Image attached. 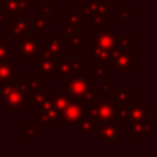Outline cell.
Returning a JSON list of instances; mask_svg holds the SVG:
<instances>
[{"instance_id":"obj_1","label":"cell","mask_w":157,"mask_h":157,"mask_svg":"<svg viewBox=\"0 0 157 157\" xmlns=\"http://www.w3.org/2000/svg\"><path fill=\"white\" fill-rule=\"evenodd\" d=\"M61 80V88L66 91L71 101L87 104H93L96 102V92L91 87V80L86 78L83 74H74Z\"/></svg>"},{"instance_id":"obj_2","label":"cell","mask_w":157,"mask_h":157,"mask_svg":"<svg viewBox=\"0 0 157 157\" xmlns=\"http://www.w3.org/2000/svg\"><path fill=\"white\" fill-rule=\"evenodd\" d=\"M33 118L34 124L42 130V129H52L54 124H61V113L54 107L52 97L42 105L33 107Z\"/></svg>"},{"instance_id":"obj_3","label":"cell","mask_w":157,"mask_h":157,"mask_svg":"<svg viewBox=\"0 0 157 157\" xmlns=\"http://www.w3.org/2000/svg\"><path fill=\"white\" fill-rule=\"evenodd\" d=\"M124 134V130L114 120L98 123L93 131L96 141H99L102 146H118V137Z\"/></svg>"},{"instance_id":"obj_4","label":"cell","mask_w":157,"mask_h":157,"mask_svg":"<svg viewBox=\"0 0 157 157\" xmlns=\"http://www.w3.org/2000/svg\"><path fill=\"white\" fill-rule=\"evenodd\" d=\"M43 49L44 45L39 44V42L34 38V34L28 33L27 36L18 39L17 56L22 59L23 63H33L39 55H42Z\"/></svg>"},{"instance_id":"obj_5","label":"cell","mask_w":157,"mask_h":157,"mask_svg":"<svg viewBox=\"0 0 157 157\" xmlns=\"http://www.w3.org/2000/svg\"><path fill=\"white\" fill-rule=\"evenodd\" d=\"M110 53V61H109V69H112L113 74H129L130 70L135 66L134 61V54L121 50L118 48H114Z\"/></svg>"},{"instance_id":"obj_6","label":"cell","mask_w":157,"mask_h":157,"mask_svg":"<svg viewBox=\"0 0 157 157\" xmlns=\"http://www.w3.org/2000/svg\"><path fill=\"white\" fill-rule=\"evenodd\" d=\"M17 88L9 94L2 96L0 101V107L5 108L7 113H22L23 107V98L28 93V91L23 87V85L17 80Z\"/></svg>"},{"instance_id":"obj_7","label":"cell","mask_w":157,"mask_h":157,"mask_svg":"<svg viewBox=\"0 0 157 157\" xmlns=\"http://www.w3.org/2000/svg\"><path fill=\"white\" fill-rule=\"evenodd\" d=\"M92 104L77 102V101H69L64 110L61 112V119L63 123H69V124H75L83 119L85 117L88 115V110Z\"/></svg>"},{"instance_id":"obj_8","label":"cell","mask_w":157,"mask_h":157,"mask_svg":"<svg viewBox=\"0 0 157 157\" xmlns=\"http://www.w3.org/2000/svg\"><path fill=\"white\" fill-rule=\"evenodd\" d=\"M114 114L115 105L112 103V101H96L88 110V115L93 118L97 124L114 120Z\"/></svg>"},{"instance_id":"obj_9","label":"cell","mask_w":157,"mask_h":157,"mask_svg":"<svg viewBox=\"0 0 157 157\" xmlns=\"http://www.w3.org/2000/svg\"><path fill=\"white\" fill-rule=\"evenodd\" d=\"M55 55H48V54H42L39 55L34 61H33V72L50 80L56 78V72H55V63H56Z\"/></svg>"},{"instance_id":"obj_10","label":"cell","mask_w":157,"mask_h":157,"mask_svg":"<svg viewBox=\"0 0 157 157\" xmlns=\"http://www.w3.org/2000/svg\"><path fill=\"white\" fill-rule=\"evenodd\" d=\"M33 27V17H18L11 18L10 22L6 23V33L11 36L13 40H18L22 37L29 33V29Z\"/></svg>"},{"instance_id":"obj_11","label":"cell","mask_w":157,"mask_h":157,"mask_svg":"<svg viewBox=\"0 0 157 157\" xmlns=\"http://www.w3.org/2000/svg\"><path fill=\"white\" fill-rule=\"evenodd\" d=\"M34 0H0V10H2L7 18L22 17L29 7H33Z\"/></svg>"},{"instance_id":"obj_12","label":"cell","mask_w":157,"mask_h":157,"mask_svg":"<svg viewBox=\"0 0 157 157\" xmlns=\"http://www.w3.org/2000/svg\"><path fill=\"white\" fill-rule=\"evenodd\" d=\"M128 131L131 136H134V139L136 141H144L146 140L147 136H150L152 134L153 130L157 129V124L150 121H129L128 123Z\"/></svg>"},{"instance_id":"obj_13","label":"cell","mask_w":157,"mask_h":157,"mask_svg":"<svg viewBox=\"0 0 157 157\" xmlns=\"http://www.w3.org/2000/svg\"><path fill=\"white\" fill-rule=\"evenodd\" d=\"M63 33H44V49L42 54H48V55H55L59 56L63 54Z\"/></svg>"},{"instance_id":"obj_14","label":"cell","mask_w":157,"mask_h":157,"mask_svg":"<svg viewBox=\"0 0 157 157\" xmlns=\"http://www.w3.org/2000/svg\"><path fill=\"white\" fill-rule=\"evenodd\" d=\"M90 61L93 64H97V65H104L107 67L109 66L110 53H109V50L101 47L96 42V39L90 40Z\"/></svg>"},{"instance_id":"obj_15","label":"cell","mask_w":157,"mask_h":157,"mask_svg":"<svg viewBox=\"0 0 157 157\" xmlns=\"http://www.w3.org/2000/svg\"><path fill=\"white\" fill-rule=\"evenodd\" d=\"M110 96H112V103L115 107L123 104H130L135 101V90L125 88L123 83H119L118 88L112 90Z\"/></svg>"},{"instance_id":"obj_16","label":"cell","mask_w":157,"mask_h":157,"mask_svg":"<svg viewBox=\"0 0 157 157\" xmlns=\"http://www.w3.org/2000/svg\"><path fill=\"white\" fill-rule=\"evenodd\" d=\"M131 108H132V112H131V119L130 121H152L151 118H152V109L151 107H148L146 104L145 101H134L131 103Z\"/></svg>"},{"instance_id":"obj_17","label":"cell","mask_w":157,"mask_h":157,"mask_svg":"<svg viewBox=\"0 0 157 157\" xmlns=\"http://www.w3.org/2000/svg\"><path fill=\"white\" fill-rule=\"evenodd\" d=\"M64 52H83L85 50V34L76 32L72 34H64L63 38Z\"/></svg>"},{"instance_id":"obj_18","label":"cell","mask_w":157,"mask_h":157,"mask_svg":"<svg viewBox=\"0 0 157 157\" xmlns=\"http://www.w3.org/2000/svg\"><path fill=\"white\" fill-rule=\"evenodd\" d=\"M94 36H96V42L104 49L110 52L114 48H117V36L107 27L94 29Z\"/></svg>"},{"instance_id":"obj_19","label":"cell","mask_w":157,"mask_h":157,"mask_svg":"<svg viewBox=\"0 0 157 157\" xmlns=\"http://www.w3.org/2000/svg\"><path fill=\"white\" fill-rule=\"evenodd\" d=\"M18 80V70L12 61H0V83H13Z\"/></svg>"},{"instance_id":"obj_20","label":"cell","mask_w":157,"mask_h":157,"mask_svg":"<svg viewBox=\"0 0 157 157\" xmlns=\"http://www.w3.org/2000/svg\"><path fill=\"white\" fill-rule=\"evenodd\" d=\"M61 27L63 29L65 28H76V29H82L85 28V17L80 11H72L65 17L61 18Z\"/></svg>"},{"instance_id":"obj_21","label":"cell","mask_w":157,"mask_h":157,"mask_svg":"<svg viewBox=\"0 0 157 157\" xmlns=\"http://www.w3.org/2000/svg\"><path fill=\"white\" fill-rule=\"evenodd\" d=\"M52 28V18L50 16H44L40 11H36L33 13V34H44L47 29Z\"/></svg>"},{"instance_id":"obj_22","label":"cell","mask_w":157,"mask_h":157,"mask_svg":"<svg viewBox=\"0 0 157 157\" xmlns=\"http://www.w3.org/2000/svg\"><path fill=\"white\" fill-rule=\"evenodd\" d=\"M117 45L119 49L135 54V34L120 33L117 36Z\"/></svg>"},{"instance_id":"obj_23","label":"cell","mask_w":157,"mask_h":157,"mask_svg":"<svg viewBox=\"0 0 157 157\" xmlns=\"http://www.w3.org/2000/svg\"><path fill=\"white\" fill-rule=\"evenodd\" d=\"M96 125L97 123L94 121L93 118H91L90 115L85 117L83 119H81L80 121L72 124V129L75 130H78V134L80 135H93V131L96 129Z\"/></svg>"},{"instance_id":"obj_24","label":"cell","mask_w":157,"mask_h":157,"mask_svg":"<svg viewBox=\"0 0 157 157\" xmlns=\"http://www.w3.org/2000/svg\"><path fill=\"white\" fill-rule=\"evenodd\" d=\"M131 103L130 104H123L115 107V114H114V121L118 124H128L131 119Z\"/></svg>"},{"instance_id":"obj_25","label":"cell","mask_w":157,"mask_h":157,"mask_svg":"<svg viewBox=\"0 0 157 157\" xmlns=\"http://www.w3.org/2000/svg\"><path fill=\"white\" fill-rule=\"evenodd\" d=\"M77 7H78V11L82 13V16L85 18H91V17L98 15L99 0H88L83 4H80Z\"/></svg>"},{"instance_id":"obj_26","label":"cell","mask_w":157,"mask_h":157,"mask_svg":"<svg viewBox=\"0 0 157 157\" xmlns=\"http://www.w3.org/2000/svg\"><path fill=\"white\" fill-rule=\"evenodd\" d=\"M55 72H56V78H64V77H67V76L72 75V71H71L70 65L67 63V59L63 54L56 58Z\"/></svg>"},{"instance_id":"obj_27","label":"cell","mask_w":157,"mask_h":157,"mask_svg":"<svg viewBox=\"0 0 157 157\" xmlns=\"http://www.w3.org/2000/svg\"><path fill=\"white\" fill-rule=\"evenodd\" d=\"M18 81L31 93H34L39 90L45 88V78L42 76H39V78H18Z\"/></svg>"},{"instance_id":"obj_28","label":"cell","mask_w":157,"mask_h":157,"mask_svg":"<svg viewBox=\"0 0 157 157\" xmlns=\"http://www.w3.org/2000/svg\"><path fill=\"white\" fill-rule=\"evenodd\" d=\"M52 101H53L54 107L61 113L64 110V108L66 107V104L69 103L70 98H69V94L66 93V91H64L61 88V90H58L54 93V96H52Z\"/></svg>"},{"instance_id":"obj_29","label":"cell","mask_w":157,"mask_h":157,"mask_svg":"<svg viewBox=\"0 0 157 157\" xmlns=\"http://www.w3.org/2000/svg\"><path fill=\"white\" fill-rule=\"evenodd\" d=\"M22 128L25 131L22 135L23 141H33L36 139V136H38L40 134V129L34 123H23Z\"/></svg>"},{"instance_id":"obj_30","label":"cell","mask_w":157,"mask_h":157,"mask_svg":"<svg viewBox=\"0 0 157 157\" xmlns=\"http://www.w3.org/2000/svg\"><path fill=\"white\" fill-rule=\"evenodd\" d=\"M66 59L72 71V75L85 72V58L83 56H66Z\"/></svg>"},{"instance_id":"obj_31","label":"cell","mask_w":157,"mask_h":157,"mask_svg":"<svg viewBox=\"0 0 157 157\" xmlns=\"http://www.w3.org/2000/svg\"><path fill=\"white\" fill-rule=\"evenodd\" d=\"M50 97H52V91L48 88H43V90H39V91L32 93L33 107H39V105L44 104Z\"/></svg>"},{"instance_id":"obj_32","label":"cell","mask_w":157,"mask_h":157,"mask_svg":"<svg viewBox=\"0 0 157 157\" xmlns=\"http://www.w3.org/2000/svg\"><path fill=\"white\" fill-rule=\"evenodd\" d=\"M135 17V12L130 10L129 6L118 7V23H129L130 18Z\"/></svg>"},{"instance_id":"obj_33","label":"cell","mask_w":157,"mask_h":157,"mask_svg":"<svg viewBox=\"0 0 157 157\" xmlns=\"http://www.w3.org/2000/svg\"><path fill=\"white\" fill-rule=\"evenodd\" d=\"M12 61V47L5 39H0V61Z\"/></svg>"},{"instance_id":"obj_34","label":"cell","mask_w":157,"mask_h":157,"mask_svg":"<svg viewBox=\"0 0 157 157\" xmlns=\"http://www.w3.org/2000/svg\"><path fill=\"white\" fill-rule=\"evenodd\" d=\"M91 22H90V28L91 29H97V28H104L107 27V21L108 18L104 16V15H96L93 17L90 18Z\"/></svg>"},{"instance_id":"obj_35","label":"cell","mask_w":157,"mask_h":157,"mask_svg":"<svg viewBox=\"0 0 157 157\" xmlns=\"http://www.w3.org/2000/svg\"><path fill=\"white\" fill-rule=\"evenodd\" d=\"M99 15H104L107 18L113 17V1L99 0Z\"/></svg>"},{"instance_id":"obj_36","label":"cell","mask_w":157,"mask_h":157,"mask_svg":"<svg viewBox=\"0 0 157 157\" xmlns=\"http://www.w3.org/2000/svg\"><path fill=\"white\" fill-rule=\"evenodd\" d=\"M112 86H113V80L112 78H101V94L103 97L105 96H110V92H112Z\"/></svg>"},{"instance_id":"obj_37","label":"cell","mask_w":157,"mask_h":157,"mask_svg":"<svg viewBox=\"0 0 157 157\" xmlns=\"http://www.w3.org/2000/svg\"><path fill=\"white\" fill-rule=\"evenodd\" d=\"M107 69L108 67L104 66V65H97L96 64V66L90 69V74L97 76L98 78H105V77H108L107 76Z\"/></svg>"},{"instance_id":"obj_38","label":"cell","mask_w":157,"mask_h":157,"mask_svg":"<svg viewBox=\"0 0 157 157\" xmlns=\"http://www.w3.org/2000/svg\"><path fill=\"white\" fill-rule=\"evenodd\" d=\"M17 82H13V83H0V97L5 96V94H9L10 92L15 91L17 88Z\"/></svg>"},{"instance_id":"obj_39","label":"cell","mask_w":157,"mask_h":157,"mask_svg":"<svg viewBox=\"0 0 157 157\" xmlns=\"http://www.w3.org/2000/svg\"><path fill=\"white\" fill-rule=\"evenodd\" d=\"M56 11V6H52V5H44L40 6V13L44 16H50L52 13H54Z\"/></svg>"},{"instance_id":"obj_40","label":"cell","mask_w":157,"mask_h":157,"mask_svg":"<svg viewBox=\"0 0 157 157\" xmlns=\"http://www.w3.org/2000/svg\"><path fill=\"white\" fill-rule=\"evenodd\" d=\"M39 2V6H44V5H52V6H56V0H34Z\"/></svg>"},{"instance_id":"obj_41","label":"cell","mask_w":157,"mask_h":157,"mask_svg":"<svg viewBox=\"0 0 157 157\" xmlns=\"http://www.w3.org/2000/svg\"><path fill=\"white\" fill-rule=\"evenodd\" d=\"M7 18V16H6V13L2 11V10H0V23H2V22H5V20Z\"/></svg>"},{"instance_id":"obj_42","label":"cell","mask_w":157,"mask_h":157,"mask_svg":"<svg viewBox=\"0 0 157 157\" xmlns=\"http://www.w3.org/2000/svg\"><path fill=\"white\" fill-rule=\"evenodd\" d=\"M86 1H88V0H72V5H74L75 7H77L80 4H83V2H86Z\"/></svg>"},{"instance_id":"obj_43","label":"cell","mask_w":157,"mask_h":157,"mask_svg":"<svg viewBox=\"0 0 157 157\" xmlns=\"http://www.w3.org/2000/svg\"><path fill=\"white\" fill-rule=\"evenodd\" d=\"M114 1H129V0H114Z\"/></svg>"},{"instance_id":"obj_44","label":"cell","mask_w":157,"mask_h":157,"mask_svg":"<svg viewBox=\"0 0 157 157\" xmlns=\"http://www.w3.org/2000/svg\"><path fill=\"white\" fill-rule=\"evenodd\" d=\"M104 1H114V0H104Z\"/></svg>"}]
</instances>
